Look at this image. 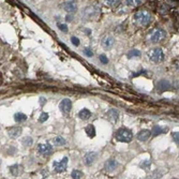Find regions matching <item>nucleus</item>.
I'll return each mask as SVG.
<instances>
[{
	"label": "nucleus",
	"instance_id": "1",
	"mask_svg": "<svg viewBox=\"0 0 179 179\" xmlns=\"http://www.w3.org/2000/svg\"><path fill=\"white\" fill-rule=\"evenodd\" d=\"M166 38V32L162 28H156L151 31L147 37V40L150 43H160Z\"/></svg>",
	"mask_w": 179,
	"mask_h": 179
},
{
	"label": "nucleus",
	"instance_id": "2",
	"mask_svg": "<svg viewBox=\"0 0 179 179\" xmlns=\"http://www.w3.org/2000/svg\"><path fill=\"white\" fill-rule=\"evenodd\" d=\"M135 22L140 26H147L151 22V14L146 10H140L134 15Z\"/></svg>",
	"mask_w": 179,
	"mask_h": 179
},
{
	"label": "nucleus",
	"instance_id": "3",
	"mask_svg": "<svg viewBox=\"0 0 179 179\" xmlns=\"http://www.w3.org/2000/svg\"><path fill=\"white\" fill-rule=\"evenodd\" d=\"M115 138L118 142L130 143L133 140V133H132L131 130H129L127 128H120L117 130V132H116Z\"/></svg>",
	"mask_w": 179,
	"mask_h": 179
},
{
	"label": "nucleus",
	"instance_id": "4",
	"mask_svg": "<svg viewBox=\"0 0 179 179\" xmlns=\"http://www.w3.org/2000/svg\"><path fill=\"white\" fill-rule=\"evenodd\" d=\"M148 57L154 63H159L164 59V54H163V51L160 47H156L149 51Z\"/></svg>",
	"mask_w": 179,
	"mask_h": 179
},
{
	"label": "nucleus",
	"instance_id": "5",
	"mask_svg": "<svg viewBox=\"0 0 179 179\" xmlns=\"http://www.w3.org/2000/svg\"><path fill=\"white\" fill-rule=\"evenodd\" d=\"M68 158L67 157H64L63 159H61L60 161H54L53 162V167H54V171L56 172V173H63V172H66L67 167H68Z\"/></svg>",
	"mask_w": 179,
	"mask_h": 179
},
{
	"label": "nucleus",
	"instance_id": "6",
	"mask_svg": "<svg viewBox=\"0 0 179 179\" xmlns=\"http://www.w3.org/2000/svg\"><path fill=\"white\" fill-rule=\"evenodd\" d=\"M98 14H99V8H97V6H87L83 11V18L91 19L93 17L98 16Z\"/></svg>",
	"mask_w": 179,
	"mask_h": 179
},
{
	"label": "nucleus",
	"instance_id": "7",
	"mask_svg": "<svg viewBox=\"0 0 179 179\" xmlns=\"http://www.w3.org/2000/svg\"><path fill=\"white\" fill-rule=\"evenodd\" d=\"M114 45H115V39H114V37L107 35L102 38L101 46L103 47V50L109 51V50H112V47H113Z\"/></svg>",
	"mask_w": 179,
	"mask_h": 179
},
{
	"label": "nucleus",
	"instance_id": "8",
	"mask_svg": "<svg viewBox=\"0 0 179 179\" xmlns=\"http://www.w3.org/2000/svg\"><path fill=\"white\" fill-rule=\"evenodd\" d=\"M71 108H72V103H71V100L69 99H63L61 100L59 103V109L63 115L68 116L69 113L71 112Z\"/></svg>",
	"mask_w": 179,
	"mask_h": 179
},
{
	"label": "nucleus",
	"instance_id": "9",
	"mask_svg": "<svg viewBox=\"0 0 179 179\" xmlns=\"http://www.w3.org/2000/svg\"><path fill=\"white\" fill-rule=\"evenodd\" d=\"M38 151L40 154H42L43 157H50L53 153V146L51 144H39L38 145Z\"/></svg>",
	"mask_w": 179,
	"mask_h": 179
},
{
	"label": "nucleus",
	"instance_id": "10",
	"mask_svg": "<svg viewBox=\"0 0 179 179\" xmlns=\"http://www.w3.org/2000/svg\"><path fill=\"white\" fill-rule=\"evenodd\" d=\"M98 158V153H95V151H90V153H86L84 157V164L86 165V166H91V165L95 163V161L97 160Z\"/></svg>",
	"mask_w": 179,
	"mask_h": 179
},
{
	"label": "nucleus",
	"instance_id": "11",
	"mask_svg": "<svg viewBox=\"0 0 179 179\" xmlns=\"http://www.w3.org/2000/svg\"><path fill=\"white\" fill-rule=\"evenodd\" d=\"M105 118H106L109 122H112V124H116L118 118H119V114H118V112L116 111V109L112 108L105 114Z\"/></svg>",
	"mask_w": 179,
	"mask_h": 179
},
{
	"label": "nucleus",
	"instance_id": "12",
	"mask_svg": "<svg viewBox=\"0 0 179 179\" xmlns=\"http://www.w3.org/2000/svg\"><path fill=\"white\" fill-rule=\"evenodd\" d=\"M151 135H153V133H151L150 130H140L137 133V135H136V137L140 142H146V140H148L150 138Z\"/></svg>",
	"mask_w": 179,
	"mask_h": 179
},
{
	"label": "nucleus",
	"instance_id": "13",
	"mask_svg": "<svg viewBox=\"0 0 179 179\" xmlns=\"http://www.w3.org/2000/svg\"><path fill=\"white\" fill-rule=\"evenodd\" d=\"M61 6L68 13H74L77 11L76 3H75L74 1H72V0H70V1H66L63 4H61Z\"/></svg>",
	"mask_w": 179,
	"mask_h": 179
},
{
	"label": "nucleus",
	"instance_id": "14",
	"mask_svg": "<svg viewBox=\"0 0 179 179\" xmlns=\"http://www.w3.org/2000/svg\"><path fill=\"white\" fill-rule=\"evenodd\" d=\"M117 165H118V163L115 159H109V160H107L106 162H105L104 169L106 172H108V173H111V172H113L114 169L117 167Z\"/></svg>",
	"mask_w": 179,
	"mask_h": 179
},
{
	"label": "nucleus",
	"instance_id": "15",
	"mask_svg": "<svg viewBox=\"0 0 179 179\" xmlns=\"http://www.w3.org/2000/svg\"><path fill=\"white\" fill-rule=\"evenodd\" d=\"M157 89H158L160 92L166 91V90H169V89H171V84H169V82H167V80L162 79L157 84Z\"/></svg>",
	"mask_w": 179,
	"mask_h": 179
},
{
	"label": "nucleus",
	"instance_id": "16",
	"mask_svg": "<svg viewBox=\"0 0 179 179\" xmlns=\"http://www.w3.org/2000/svg\"><path fill=\"white\" fill-rule=\"evenodd\" d=\"M8 133L10 135V137H18L22 133V128L21 127H13V128L8 129Z\"/></svg>",
	"mask_w": 179,
	"mask_h": 179
},
{
	"label": "nucleus",
	"instance_id": "17",
	"mask_svg": "<svg viewBox=\"0 0 179 179\" xmlns=\"http://www.w3.org/2000/svg\"><path fill=\"white\" fill-rule=\"evenodd\" d=\"M10 172L13 176L17 177V176H19V174L23 173V167L18 164H14V165H12V166H10Z\"/></svg>",
	"mask_w": 179,
	"mask_h": 179
},
{
	"label": "nucleus",
	"instance_id": "18",
	"mask_svg": "<svg viewBox=\"0 0 179 179\" xmlns=\"http://www.w3.org/2000/svg\"><path fill=\"white\" fill-rule=\"evenodd\" d=\"M78 117L82 120H88L91 117V112L87 108H83L82 111H79L78 113Z\"/></svg>",
	"mask_w": 179,
	"mask_h": 179
},
{
	"label": "nucleus",
	"instance_id": "19",
	"mask_svg": "<svg viewBox=\"0 0 179 179\" xmlns=\"http://www.w3.org/2000/svg\"><path fill=\"white\" fill-rule=\"evenodd\" d=\"M167 131H169L167 128H162V127H160V126H154L151 133H153V136H158V135H160V134H163Z\"/></svg>",
	"mask_w": 179,
	"mask_h": 179
},
{
	"label": "nucleus",
	"instance_id": "20",
	"mask_svg": "<svg viewBox=\"0 0 179 179\" xmlns=\"http://www.w3.org/2000/svg\"><path fill=\"white\" fill-rule=\"evenodd\" d=\"M85 131H86V134L90 138L95 137V135H96V129H95V126H93V124H88V126L86 127V129H85Z\"/></svg>",
	"mask_w": 179,
	"mask_h": 179
},
{
	"label": "nucleus",
	"instance_id": "21",
	"mask_svg": "<svg viewBox=\"0 0 179 179\" xmlns=\"http://www.w3.org/2000/svg\"><path fill=\"white\" fill-rule=\"evenodd\" d=\"M53 143L55 146H64V145L67 144L66 140H64L62 136H56L53 140Z\"/></svg>",
	"mask_w": 179,
	"mask_h": 179
},
{
	"label": "nucleus",
	"instance_id": "22",
	"mask_svg": "<svg viewBox=\"0 0 179 179\" xmlns=\"http://www.w3.org/2000/svg\"><path fill=\"white\" fill-rule=\"evenodd\" d=\"M14 120L16 122H24V121H26L27 120V116L25 115V114H23V113H16L14 115Z\"/></svg>",
	"mask_w": 179,
	"mask_h": 179
},
{
	"label": "nucleus",
	"instance_id": "23",
	"mask_svg": "<svg viewBox=\"0 0 179 179\" xmlns=\"http://www.w3.org/2000/svg\"><path fill=\"white\" fill-rule=\"evenodd\" d=\"M143 1H144V0H126V3H127V6L135 8V6H140Z\"/></svg>",
	"mask_w": 179,
	"mask_h": 179
},
{
	"label": "nucleus",
	"instance_id": "24",
	"mask_svg": "<svg viewBox=\"0 0 179 179\" xmlns=\"http://www.w3.org/2000/svg\"><path fill=\"white\" fill-rule=\"evenodd\" d=\"M32 143H33V140L30 136H26V137H24L23 140H22V144L25 147H30L31 145H32Z\"/></svg>",
	"mask_w": 179,
	"mask_h": 179
},
{
	"label": "nucleus",
	"instance_id": "25",
	"mask_svg": "<svg viewBox=\"0 0 179 179\" xmlns=\"http://www.w3.org/2000/svg\"><path fill=\"white\" fill-rule=\"evenodd\" d=\"M128 56L129 58H134V57H140V51L138 50H136V48H133V50H131L128 53Z\"/></svg>",
	"mask_w": 179,
	"mask_h": 179
},
{
	"label": "nucleus",
	"instance_id": "26",
	"mask_svg": "<svg viewBox=\"0 0 179 179\" xmlns=\"http://www.w3.org/2000/svg\"><path fill=\"white\" fill-rule=\"evenodd\" d=\"M71 177L74 178V179H78V178H82L83 177V173L79 171H77V169H74V171H72V173H71Z\"/></svg>",
	"mask_w": 179,
	"mask_h": 179
},
{
	"label": "nucleus",
	"instance_id": "27",
	"mask_svg": "<svg viewBox=\"0 0 179 179\" xmlns=\"http://www.w3.org/2000/svg\"><path fill=\"white\" fill-rule=\"evenodd\" d=\"M57 26H58V28H59V29H60V30H61V31H63L64 33H67V32H68V30H69V29H68V26H67L66 24L58 23V24H57Z\"/></svg>",
	"mask_w": 179,
	"mask_h": 179
},
{
	"label": "nucleus",
	"instance_id": "28",
	"mask_svg": "<svg viewBox=\"0 0 179 179\" xmlns=\"http://www.w3.org/2000/svg\"><path fill=\"white\" fill-rule=\"evenodd\" d=\"M48 119V114L47 113H42L39 118V122H45Z\"/></svg>",
	"mask_w": 179,
	"mask_h": 179
},
{
	"label": "nucleus",
	"instance_id": "29",
	"mask_svg": "<svg viewBox=\"0 0 179 179\" xmlns=\"http://www.w3.org/2000/svg\"><path fill=\"white\" fill-rule=\"evenodd\" d=\"M172 137H173L174 142L177 145H179V132H173L172 133Z\"/></svg>",
	"mask_w": 179,
	"mask_h": 179
},
{
	"label": "nucleus",
	"instance_id": "30",
	"mask_svg": "<svg viewBox=\"0 0 179 179\" xmlns=\"http://www.w3.org/2000/svg\"><path fill=\"white\" fill-rule=\"evenodd\" d=\"M84 54L87 56V57H92V55H93L92 51H91L89 47H85L84 48Z\"/></svg>",
	"mask_w": 179,
	"mask_h": 179
},
{
	"label": "nucleus",
	"instance_id": "31",
	"mask_svg": "<svg viewBox=\"0 0 179 179\" xmlns=\"http://www.w3.org/2000/svg\"><path fill=\"white\" fill-rule=\"evenodd\" d=\"M99 59H100V61H101L102 63H104V64H106L107 62H108V59H107V57L105 55H100Z\"/></svg>",
	"mask_w": 179,
	"mask_h": 179
},
{
	"label": "nucleus",
	"instance_id": "32",
	"mask_svg": "<svg viewBox=\"0 0 179 179\" xmlns=\"http://www.w3.org/2000/svg\"><path fill=\"white\" fill-rule=\"evenodd\" d=\"M149 165H150V160H145L144 162L140 164V166H142L143 169H147V167H149Z\"/></svg>",
	"mask_w": 179,
	"mask_h": 179
},
{
	"label": "nucleus",
	"instance_id": "33",
	"mask_svg": "<svg viewBox=\"0 0 179 179\" xmlns=\"http://www.w3.org/2000/svg\"><path fill=\"white\" fill-rule=\"evenodd\" d=\"M71 42H72V43L74 44L75 46L79 45V40H78L76 37H72V38H71Z\"/></svg>",
	"mask_w": 179,
	"mask_h": 179
},
{
	"label": "nucleus",
	"instance_id": "34",
	"mask_svg": "<svg viewBox=\"0 0 179 179\" xmlns=\"http://www.w3.org/2000/svg\"><path fill=\"white\" fill-rule=\"evenodd\" d=\"M104 1L106 2V3H108L109 6H114V4L117 3V2L119 1V0H104Z\"/></svg>",
	"mask_w": 179,
	"mask_h": 179
},
{
	"label": "nucleus",
	"instance_id": "35",
	"mask_svg": "<svg viewBox=\"0 0 179 179\" xmlns=\"http://www.w3.org/2000/svg\"><path fill=\"white\" fill-rule=\"evenodd\" d=\"M66 21H67V22H71V21H73V15H72V13H71V14H68V15H67Z\"/></svg>",
	"mask_w": 179,
	"mask_h": 179
},
{
	"label": "nucleus",
	"instance_id": "36",
	"mask_svg": "<svg viewBox=\"0 0 179 179\" xmlns=\"http://www.w3.org/2000/svg\"><path fill=\"white\" fill-rule=\"evenodd\" d=\"M84 30H85V33H86V35H91V30H90V29H84Z\"/></svg>",
	"mask_w": 179,
	"mask_h": 179
},
{
	"label": "nucleus",
	"instance_id": "37",
	"mask_svg": "<svg viewBox=\"0 0 179 179\" xmlns=\"http://www.w3.org/2000/svg\"><path fill=\"white\" fill-rule=\"evenodd\" d=\"M175 68L177 69V71H179V60L177 62H176V64H175Z\"/></svg>",
	"mask_w": 179,
	"mask_h": 179
},
{
	"label": "nucleus",
	"instance_id": "38",
	"mask_svg": "<svg viewBox=\"0 0 179 179\" xmlns=\"http://www.w3.org/2000/svg\"><path fill=\"white\" fill-rule=\"evenodd\" d=\"M40 100H41V101H40V103H41V105H43V103H44V102H46V99H43V98H41Z\"/></svg>",
	"mask_w": 179,
	"mask_h": 179
}]
</instances>
